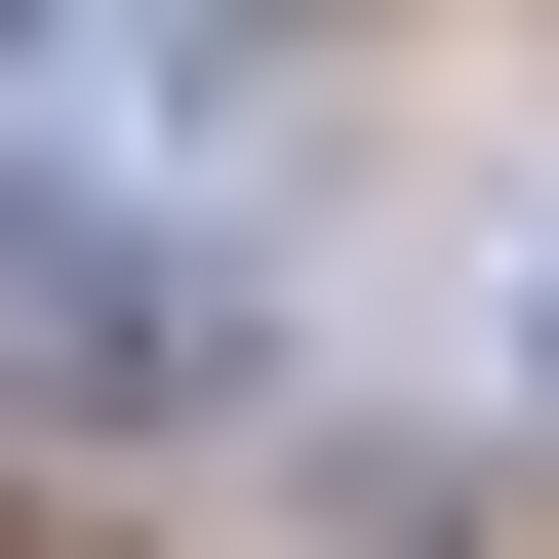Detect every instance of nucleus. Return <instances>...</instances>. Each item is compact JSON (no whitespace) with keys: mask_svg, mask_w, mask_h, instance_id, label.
Instances as JSON below:
<instances>
[{"mask_svg":"<svg viewBox=\"0 0 559 559\" xmlns=\"http://www.w3.org/2000/svg\"><path fill=\"white\" fill-rule=\"evenodd\" d=\"M0 360H40V400H160V280H120V240H40V200H0Z\"/></svg>","mask_w":559,"mask_h":559,"instance_id":"1","label":"nucleus"}]
</instances>
